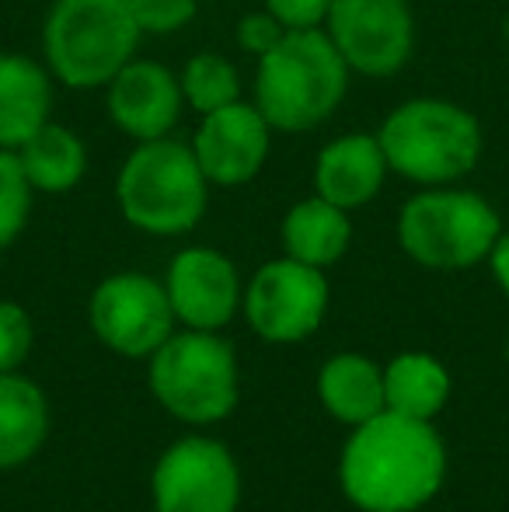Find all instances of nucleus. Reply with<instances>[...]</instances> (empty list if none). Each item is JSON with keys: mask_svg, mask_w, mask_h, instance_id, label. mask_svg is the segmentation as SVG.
Segmentation results:
<instances>
[{"mask_svg": "<svg viewBox=\"0 0 509 512\" xmlns=\"http://www.w3.org/2000/svg\"><path fill=\"white\" fill-rule=\"evenodd\" d=\"M143 32L129 0H53L42 25V56L70 91L105 88L136 56Z\"/></svg>", "mask_w": 509, "mask_h": 512, "instance_id": "nucleus-5", "label": "nucleus"}, {"mask_svg": "<svg viewBox=\"0 0 509 512\" xmlns=\"http://www.w3.org/2000/svg\"><path fill=\"white\" fill-rule=\"evenodd\" d=\"M105 108L119 133L129 140H161L171 136L185 108L182 81L171 67L157 60H129L105 84Z\"/></svg>", "mask_w": 509, "mask_h": 512, "instance_id": "nucleus-14", "label": "nucleus"}, {"mask_svg": "<svg viewBox=\"0 0 509 512\" xmlns=\"http://www.w3.org/2000/svg\"><path fill=\"white\" fill-rule=\"evenodd\" d=\"M150 492L154 512H238V460L217 439L185 436L157 457Z\"/></svg>", "mask_w": 509, "mask_h": 512, "instance_id": "nucleus-10", "label": "nucleus"}, {"mask_svg": "<svg viewBox=\"0 0 509 512\" xmlns=\"http://www.w3.org/2000/svg\"><path fill=\"white\" fill-rule=\"evenodd\" d=\"M116 203L129 227L154 237H182L206 216L210 182L189 143L175 136L143 140L119 168Z\"/></svg>", "mask_w": 509, "mask_h": 512, "instance_id": "nucleus-4", "label": "nucleus"}, {"mask_svg": "<svg viewBox=\"0 0 509 512\" xmlns=\"http://www.w3.org/2000/svg\"><path fill=\"white\" fill-rule=\"evenodd\" d=\"M353 74L394 77L415 53V14L408 0H332L321 25Z\"/></svg>", "mask_w": 509, "mask_h": 512, "instance_id": "nucleus-9", "label": "nucleus"}, {"mask_svg": "<svg viewBox=\"0 0 509 512\" xmlns=\"http://www.w3.org/2000/svg\"><path fill=\"white\" fill-rule=\"evenodd\" d=\"M272 133L255 102H231L217 112L199 115V129L189 140L206 182L220 189H241L255 182L269 161Z\"/></svg>", "mask_w": 509, "mask_h": 512, "instance_id": "nucleus-12", "label": "nucleus"}, {"mask_svg": "<svg viewBox=\"0 0 509 512\" xmlns=\"http://www.w3.org/2000/svg\"><path fill=\"white\" fill-rule=\"evenodd\" d=\"M279 241L290 258L314 269H328L349 251L353 241V223H349V209L328 203L321 196H307L293 203L283 216L279 227Z\"/></svg>", "mask_w": 509, "mask_h": 512, "instance_id": "nucleus-17", "label": "nucleus"}, {"mask_svg": "<svg viewBox=\"0 0 509 512\" xmlns=\"http://www.w3.org/2000/svg\"><path fill=\"white\" fill-rule=\"evenodd\" d=\"M265 7L283 21V28H321L332 0H265Z\"/></svg>", "mask_w": 509, "mask_h": 512, "instance_id": "nucleus-27", "label": "nucleus"}, {"mask_svg": "<svg viewBox=\"0 0 509 512\" xmlns=\"http://www.w3.org/2000/svg\"><path fill=\"white\" fill-rule=\"evenodd\" d=\"M349 74L325 28H286L255 60V108L276 133H307L339 112Z\"/></svg>", "mask_w": 509, "mask_h": 512, "instance_id": "nucleus-2", "label": "nucleus"}, {"mask_svg": "<svg viewBox=\"0 0 509 512\" xmlns=\"http://www.w3.org/2000/svg\"><path fill=\"white\" fill-rule=\"evenodd\" d=\"M143 35H175L199 14V0H129Z\"/></svg>", "mask_w": 509, "mask_h": 512, "instance_id": "nucleus-25", "label": "nucleus"}, {"mask_svg": "<svg viewBox=\"0 0 509 512\" xmlns=\"http://www.w3.org/2000/svg\"><path fill=\"white\" fill-rule=\"evenodd\" d=\"M283 35H286L283 21H279L269 7H265V11L245 14V18L238 21V46L245 49L248 56H255V60L269 53V49L276 46Z\"/></svg>", "mask_w": 509, "mask_h": 512, "instance_id": "nucleus-26", "label": "nucleus"}, {"mask_svg": "<svg viewBox=\"0 0 509 512\" xmlns=\"http://www.w3.org/2000/svg\"><path fill=\"white\" fill-rule=\"evenodd\" d=\"M18 164L25 171L32 192H46V196H63V192L77 189L81 178L88 175V147L70 126L49 119L32 140H25L18 150Z\"/></svg>", "mask_w": 509, "mask_h": 512, "instance_id": "nucleus-20", "label": "nucleus"}, {"mask_svg": "<svg viewBox=\"0 0 509 512\" xmlns=\"http://www.w3.org/2000/svg\"><path fill=\"white\" fill-rule=\"evenodd\" d=\"M450 370L429 352H401L384 366L387 411L433 422L450 401Z\"/></svg>", "mask_w": 509, "mask_h": 512, "instance_id": "nucleus-21", "label": "nucleus"}, {"mask_svg": "<svg viewBox=\"0 0 509 512\" xmlns=\"http://www.w3.org/2000/svg\"><path fill=\"white\" fill-rule=\"evenodd\" d=\"M499 234V209L478 192L454 185L415 192L398 213L401 251L415 265L433 272H464L478 262H489Z\"/></svg>", "mask_w": 509, "mask_h": 512, "instance_id": "nucleus-6", "label": "nucleus"}, {"mask_svg": "<svg viewBox=\"0 0 509 512\" xmlns=\"http://www.w3.org/2000/svg\"><path fill=\"white\" fill-rule=\"evenodd\" d=\"M150 391L178 422H224L241 398L238 359L217 331H171L150 356Z\"/></svg>", "mask_w": 509, "mask_h": 512, "instance_id": "nucleus-7", "label": "nucleus"}, {"mask_svg": "<svg viewBox=\"0 0 509 512\" xmlns=\"http://www.w3.org/2000/svg\"><path fill=\"white\" fill-rule=\"evenodd\" d=\"M32 213V185L14 150H0V251L11 248Z\"/></svg>", "mask_w": 509, "mask_h": 512, "instance_id": "nucleus-23", "label": "nucleus"}, {"mask_svg": "<svg viewBox=\"0 0 509 512\" xmlns=\"http://www.w3.org/2000/svg\"><path fill=\"white\" fill-rule=\"evenodd\" d=\"M32 345V314L14 300H0V373H18V366L32 356Z\"/></svg>", "mask_w": 509, "mask_h": 512, "instance_id": "nucleus-24", "label": "nucleus"}, {"mask_svg": "<svg viewBox=\"0 0 509 512\" xmlns=\"http://www.w3.org/2000/svg\"><path fill=\"white\" fill-rule=\"evenodd\" d=\"M88 321L98 342L116 356L150 359L175 331V310L164 283L143 272H116L95 286Z\"/></svg>", "mask_w": 509, "mask_h": 512, "instance_id": "nucleus-11", "label": "nucleus"}, {"mask_svg": "<svg viewBox=\"0 0 509 512\" xmlns=\"http://www.w3.org/2000/svg\"><path fill=\"white\" fill-rule=\"evenodd\" d=\"M49 436V401L35 380L0 373V471L28 464Z\"/></svg>", "mask_w": 509, "mask_h": 512, "instance_id": "nucleus-18", "label": "nucleus"}, {"mask_svg": "<svg viewBox=\"0 0 509 512\" xmlns=\"http://www.w3.org/2000/svg\"><path fill=\"white\" fill-rule=\"evenodd\" d=\"M318 398L332 418L346 425H363L387 411L384 370L360 352H339L321 366Z\"/></svg>", "mask_w": 509, "mask_h": 512, "instance_id": "nucleus-19", "label": "nucleus"}, {"mask_svg": "<svg viewBox=\"0 0 509 512\" xmlns=\"http://www.w3.org/2000/svg\"><path fill=\"white\" fill-rule=\"evenodd\" d=\"M447 478V446L433 422L381 411L353 425L339 457L346 499L363 512H415Z\"/></svg>", "mask_w": 509, "mask_h": 512, "instance_id": "nucleus-1", "label": "nucleus"}, {"mask_svg": "<svg viewBox=\"0 0 509 512\" xmlns=\"http://www.w3.org/2000/svg\"><path fill=\"white\" fill-rule=\"evenodd\" d=\"M387 168L422 189L454 185L478 168L485 136L464 105L447 98H408L377 126Z\"/></svg>", "mask_w": 509, "mask_h": 512, "instance_id": "nucleus-3", "label": "nucleus"}, {"mask_svg": "<svg viewBox=\"0 0 509 512\" xmlns=\"http://www.w3.org/2000/svg\"><path fill=\"white\" fill-rule=\"evenodd\" d=\"M328 279L325 269H314L297 258L283 255L265 262L245 286L241 310L248 328L262 342L293 345L311 338L328 314Z\"/></svg>", "mask_w": 509, "mask_h": 512, "instance_id": "nucleus-8", "label": "nucleus"}, {"mask_svg": "<svg viewBox=\"0 0 509 512\" xmlns=\"http://www.w3.org/2000/svg\"><path fill=\"white\" fill-rule=\"evenodd\" d=\"M387 175L391 168L377 133H342L314 157V196L353 213L381 196Z\"/></svg>", "mask_w": 509, "mask_h": 512, "instance_id": "nucleus-15", "label": "nucleus"}, {"mask_svg": "<svg viewBox=\"0 0 509 512\" xmlns=\"http://www.w3.org/2000/svg\"><path fill=\"white\" fill-rule=\"evenodd\" d=\"M489 269H492V279L499 283V290L509 297V230L499 234L496 248L489 251Z\"/></svg>", "mask_w": 509, "mask_h": 512, "instance_id": "nucleus-28", "label": "nucleus"}, {"mask_svg": "<svg viewBox=\"0 0 509 512\" xmlns=\"http://www.w3.org/2000/svg\"><path fill=\"white\" fill-rule=\"evenodd\" d=\"M178 81H182L185 105L199 115L217 112V108H224V105H231L241 98L238 67H234L227 56L210 53V49H206V53L189 56V63L182 67Z\"/></svg>", "mask_w": 509, "mask_h": 512, "instance_id": "nucleus-22", "label": "nucleus"}, {"mask_svg": "<svg viewBox=\"0 0 509 512\" xmlns=\"http://www.w3.org/2000/svg\"><path fill=\"white\" fill-rule=\"evenodd\" d=\"M175 321L196 331H220L241 310V276L238 265L217 248H182L164 276Z\"/></svg>", "mask_w": 509, "mask_h": 512, "instance_id": "nucleus-13", "label": "nucleus"}, {"mask_svg": "<svg viewBox=\"0 0 509 512\" xmlns=\"http://www.w3.org/2000/svg\"><path fill=\"white\" fill-rule=\"evenodd\" d=\"M53 119V74L25 53H0V150H18Z\"/></svg>", "mask_w": 509, "mask_h": 512, "instance_id": "nucleus-16", "label": "nucleus"}]
</instances>
